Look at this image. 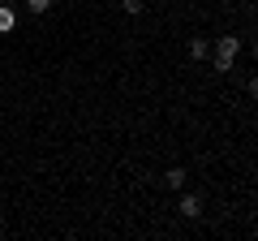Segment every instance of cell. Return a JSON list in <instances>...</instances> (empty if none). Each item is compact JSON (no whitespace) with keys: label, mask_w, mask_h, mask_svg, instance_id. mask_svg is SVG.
Returning a JSON list of instances; mask_svg holds the SVG:
<instances>
[{"label":"cell","mask_w":258,"mask_h":241,"mask_svg":"<svg viewBox=\"0 0 258 241\" xmlns=\"http://www.w3.org/2000/svg\"><path fill=\"white\" fill-rule=\"evenodd\" d=\"M181 215L185 220H198V215H203V198L198 194H181Z\"/></svg>","instance_id":"2"},{"label":"cell","mask_w":258,"mask_h":241,"mask_svg":"<svg viewBox=\"0 0 258 241\" xmlns=\"http://www.w3.org/2000/svg\"><path fill=\"white\" fill-rule=\"evenodd\" d=\"M249 99H258V78H249Z\"/></svg>","instance_id":"8"},{"label":"cell","mask_w":258,"mask_h":241,"mask_svg":"<svg viewBox=\"0 0 258 241\" xmlns=\"http://www.w3.org/2000/svg\"><path fill=\"white\" fill-rule=\"evenodd\" d=\"M0 5H13V0H0Z\"/></svg>","instance_id":"9"},{"label":"cell","mask_w":258,"mask_h":241,"mask_svg":"<svg viewBox=\"0 0 258 241\" xmlns=\"http://www.w3.org/2000/svg\"><path fill=\"white\" fill-rule=\"evenodd\" d=\"M164 186L168 190H181L185 186V168H168V172H164Z\"/></svg>","instance_id":"5"},{"label":"cell","mask_w":258,"mask_h":241,"mask_svg":"<svg viewBox=\"0 0 258 241\" xmlns=\"http://www.w3.org/2000/svg\"><path fill=\"white\" fill-rule=\"evenodd\" d=\"M13 30H18V13L9 5H0V35H13Z\"/></svg>","instance_id":"3"},{"label":"cell","mask_w":258,"mask_h":241,"mask_svg":"<svg viewBox=\"0 0 258 241\" xmlns=\"http://www.w3.org/2000/svg\"><path fill=\"white\" fill-rule=\"evenodd\" d=\"M26 9L30 13H47V9H52V0H26Z\"/></svg>","instance_id":"6"},{"label":"cell","mask_w":258,"mask_h":241,"mask_svg":"<svg viewBox=\"0 0 258 241\" xmlns=\"http://www.w3.org/2000/svg\"><path fill=\"white\" fill-rule=\"evenodd\" d=\"M254 56H258V43H254Z\"/></svg>","instance_id":"10"},{"label":"cell","mask_w":258,"mask_h":241,"mask_svg":"<svg viewBox=\"0 0 258 241\" xmlns=\"http://www.w3.org/2000/svg\"><path fill=\"white\" fill-rule=\"evenodd\" d=\"M237 52H241V39H237V35L215 39V74H228L232 61H237Z\"/></svg>","instance_id":"1"},{"label":"cell","mask_w":258,"mask_h":241,"mask_svg":"<svg viewBox=\"0 0 258 241\" xmlns=\"http://www.w3.org/2000/svg\"><path fill=\"white\" fill-rule=\"evenodd\" d=\"M120 9H125V13H142L147 5H142V0H120Z\"/></svg>","instance_id":"7"},{"label":"cell","mask_w":258,"mask_h":241,"mask_svg":"<svg viewBox=\"0 0 258 241\" xmlns=\"http://www.w3.org/2000/svg\"><path fill=\"white\" fill-rule=\"evenodd\" d=\"M189 56H194V61H203V56H211V43H207L203 35H194V39H189Z\"/></svg>","instance_id":"4"}]
</instances>
